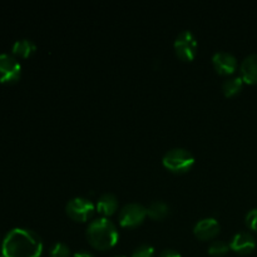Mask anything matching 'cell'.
<instances>
[{
	"instance_id": "d6986e66",
	"label": "cell",
	"mask_w": 257,
	"mask_h": 257,
	"mask_svg": "<svg viewBox=\"0 0 257 257\" xmlns=\"http://www.w3.org/2000/svg\"><path fill=\"white\" fill-rule=\"evenodd\" d=\"M245 221L250 230L257 232V208H252V210L248 211L245 217Z\"/></svg>"
},
{
	"instance_id": "7a4b0ae2",
	"label": "cell",
	"mask_w": 257,
	"mask_h": 257,
	"mask_svg": "<svg viewBox=\"0 0 257 257\" xmlns=\"http://www.w3.org/2000/svg\"><path fill=\"white\" fill-rule=\"evenodd\" d=\"M87 238L93 247L108 250L117 243L119 238L118 228L109 218L98 217L90 221L87 227Z\"/></svg>"
},
{
	"instance_id": "8fae6325",
	"label": "cell",
	"mask_w": 257,
	"mask_h": 257,
	"mask_svg": "<svg viewBox=\"0 0 257 257\" xmlns=\"http://www.w3.org/2000/svg\"><path fill=\"white\" fill-rule=\"evenodd\" d=\"M241 78L247 84H257V53H251L241 62Z\"/></svg>"
},
{
	"instance_id": "4fadbf2b",
	"label": "cell",
	"mask_w": 257,
	"mask_h": 257,
	"mask_svg": "<svg viewBox=\"0 0 257 257\" xmlns=\"http://www.w3.org/2000/svg\"><path fill=\"white\" fill-rule=\"evenodd\" d=\"M13 54L20 58H28L35 53L37 50V44L30 39H20L13 44Z\"/></svg>"
},
{
	"instance_id": "ac0fdd59",
	"label": "cell",
	"mask_w": 257,
	"mask_h": 257,
	"mask_svg": "<svg viewBox=\"0 0 257 257\" xmlns=\"http://www.w3.org/2000/svg\"><path fill=\"white\" fill-rule=\"evenodd\" d=\"M155 256V247L150 243H142L136 247L132 252V257H153Z\"/></svg>"
},
{
	"instance_id": "e0dca14e",
	"label": "cell",
	"mask_w": 257,
	"mask_h": 257,
	"mask_svg": "<svg viewBox=\"0 0 257 257\" xmlns=\"http://www.w3.org/2000/svg\"><path fill=\"white\" fill-rule=\"evenodd\" d=\"M50 257H69L70 256V248L67 243L64 242H58L53 243L52 247L49 250Z\"/></svg>"
},
{
	"instance_id": "7402d4cb",
	"label": "cell",
	"mask_w": 257,
	"mask_h": 257,
	"mask_svg": "<svg viewBox=\"0 0 257 257\" xmlns=\"http://www.w3.org/2000/svg\"><path fill=\"white\" fill-rule=\"evenodd\" d=\"M112 257H125V256H122V255H115V256H112Z\"/></svg>"
},
{
	"instance_id": "9c48e42d",
	"label": "cell",
	"mask_w": 257,
	"mask_h": 257,
	"mask_svg": "<svg viewBox=\"0 0 257 257\" xmlns=\"http://www.w3.org/2000/svg\"><path fill=\"white\" fill-rule=\"evenodd\" d=\"M220 228L221 226L216 218L205 217L196 222L195 227H193V232H195L196 237L205 241L215 237L220 232Z\"/></svg>"
},
{
	"instance_id": "8992f818",
	"label": "cell",
	"mask_w": 257,
	"mask_h": 257,
	"mask_svg": "<svg viewBox=\"0 0 257 257\" xmlns=\"http://www.w3.org/2000/svg\"><path fill=\"white\" fill-rule=\"evenodd\" d=\"M147 216V207L137 202L127 203L120 210L118 220L123 227H136L141 225Z\"/></svg>"
},
{
	"instance_id": "ba28073f",
	"label": "cell",
	"mask_w": 257,
	"mask_h": 257,
	"mask_svg": "<svg viewBox=\"0 0 257 257\" xmlns=\"http://www.w3.org/2000/svg\"><path fill=\"white\" fill-rule=\"evenodd\" d=\"M212 65L216 72L222 75H230L237 69V59L235 55L226 50H217L212 55Z\"/></svg>"
},
{
	"instance_id": "44dd1931",
	"label": "cell",
	"mask_w": 257,
	"mask_h": 257,
	"mask_svg": "<svg viewBox=\"0 0 257 257\" xmlns=\"http://www.w3.org/2000/svg\"><path fill=\"white\" fill-rule=\"evenodd\" d=\"M73 257H95L93 253L88 252V251H78V252L74 253Z\"/></svg>"
},
{
	"instance_id": "2e32d148",
	"label": "cell",
	"mask_w": 257,
	"mask_h": 257,
	"mask_svg": "<svg viewBox=\"0 0 257 257\" xmlns=\"http://www.w3.org/2000/svg\"><path fill=\"white\" fill-rule=\"evenodd\" d=\"M230 250V243L225 242L222 240H216L213 242H211V245L208 246V253L211 256L220 257L226 255Z\"/></svg>"
},
{
	"instance_id": "9a60e30c",
	"label": "cell",
	"mask_w": 257,
	"mask_h": 257,
	"mask_svg": "<svg viewBox=\"0 0 257 257\" xmlns=\"http://www.w3.org/2000/svg\"><path fill=\"white\" fill-rule=\"evenodd\" d=\"M170 212V207L165 201H152L147 207V215L153 220H162Z\"/></svg>"
},
{
	"instance_id": "30bf717a",
	"label": "cell",
	"mask_w": 257,
	"mask_h": 257,
	"mask_svg": "<svg viewBox=\"0 0 257 257\" xmlns=\"http://www.w3.org/2000/svg\"><path fill=\"white\" fill-rule=\"evenodd\" d=\"M230 248L240 255H248L256 248V240L250 232H237L231 238Z\"/></svg>"
},
{
	"instance_id": "277c9868",
	"label": "cell",
	"mask_w": 257,
	"mask_h": 257,
	"mask_svg": "<svg viewBox=\"0 0 257 257\" xmlns=\"http://www.w3.org/2000/svg\"><path fill=\"white\" fill-rule=\"evenodd\" d=\"M95 205L85 197H73L65 205L67 215L74 221H87L94 212Z\"/></svg>"
},
{
	"instance_id": "3957f363",
	"label": "cell",
	"mask_w": 257,
	"mask_h": 257,
	"mask_svg": "<svg viewBox=\"0 0 257 257\" xmlns=\"http://www.w3.org/2000/svg\"><path fill=\"white\" fill-rule=\"evenodd\" d=\"M162 163L167 170L176 173L187 172L195 165V156L186 148H172L167 151L162 158Z\"/></svg>"
},
{
	"instance_id": "7c38bea8",
	"label": "cell",
	"mask_w": 257,
	"mask_h": 257,
	"mask_svg": "<svg viewBox=\"0 0 257 257\" xmlns=\"http://www.w3.org/2000/svg\"><path fill=\"white\" fill-rule=\"evenodd\" d=\"M95 208H97L98 212L102 216H110L117 211L118 208V200L115 197V195L113 193L107 192L103 193L99 196L97 203H95Z\"/></svg>"
},
{
	"instance_id": "ffe728a7",
	"label": "cell",
	"mask_w": 257,
	"mask_h": 257,
	"mask_svg": "<svg viewBox=\"0 0 257 257\" xmlns=\"http://www.w3.org/2000/svg\"><path fill=\"white\" fill-rule=\"evenodd\" d=\"M158 257H182L180 252H177L176 250H172V248H167V250H163L162 252L160 253Z\"/></svg>"
},
{
	"instance_id": "5bb4252c",
	"label": "cell",
	"mask_w": 257,
	"mask_h": 257,
	"mask_svg": "<svg viewBox=\"0 0 257 257\" xmlns=\"http://www.w3.org/2000/svg\"><path fill=\"white\" fill-rule=\"evenodd\" d=\"M243 79L241 77H230L222 83V92L226 97H233L238 94L243 88Z\"/></svg>"
},
{
	"instance_id": "52a82bcc",
	"label": "cell",
	"mask_w": 257,
	"mask_h": 257,
	"mask_svg": "<svg viewBox=\"0 0 257 257\" xmlns=\"http://www.w3.org/2000/svg\"><path fill=\"white\" fill-rule=\"evenodd\" d=\"M22 75V65L12 54H0V83L12 84L19 80Z\"/></svg>"
},
{
	"instance_id": "6da1fadb",
	"label": "cell",
	"mask_w": 257,
	"mask_h": 257,
	"mask_svg": "<svg viewBox=\"0 0 257 257\" xmlns=\"http://www.w3.org/2000/svg\"><path fill=\"white\" fill-rule=\"evenodd\" d=\"M2 252L4 257H40L42 237L29 228H13L3 241Z\"/></svg>"
},
{
	"instance_id": "603a6c76",
	"label": "cell",
	"mask_w": 257,
	"mask_h": 257,
	"mask_svg": "<svg viewBox=\"0 0 257 257\" xmlns=\"http://www.w3.org/2000/svg\"><path fill=\"white\" fill-rule=\"evenodd\" d=\"M0 257H4V256H0Z\"/></svg>"
},
{
	"instance_id": "5b68a950",
	"label": "cell",
	"mask_w": 257,
	"mask_h": 257,
	"mask_svg": "<svg viewBox=\"0 0 257 257\" xmlns=\"http://www.w3.org/2000/svg\"><path fill=\"white\" fill-rule=\"evenodd\" d=\"M176 54L183 60H192L197 54V39L191 30H182L175 40Z\"/></svg>"
}]
</instances>
